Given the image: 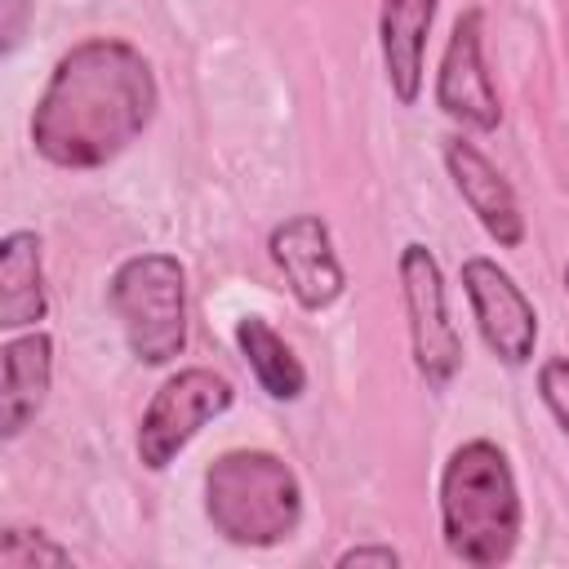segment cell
I'll use <instances>...</instances> for the list:
<instances>
[{
    "label": "cell",
    "mask_w": 569,
    "mask_h": 569,
    "mask_svg": "<svg viewBox=\"0 0 569 569\" xmlns=\"http://www.w3.org/2000/svg\"><path fill=\"white\" fill-rule=\"evenodd\" d=\"M267 258L280 271L289 298L307 311L320 316L347 293V267L333 249V231L320 213H289L271 227L267 236Z\"/></svg>",
    "instance_id": "8"
},
{
    "label": "cell",
    "mask_w": 569,
    "mask_h": 569,
    "mask_svg": "<svg viewBox=\"0 0 569 569\" xmlns=\"http://www.w3.org/2000/svg\"><path fill=\"white\" fill-rule=\"evenodd\" d=\"M204 516L231 547H280L302 525V480L271 449H227L204 467Z\"/></svg>",
    "instance_id": "3"
},
{
    "label": "cell",
    "mask_w": 569,
    "mask_h": 569,
    "mask_svg": "<svg viewBox=\"0 0 569 569\" xmlns=\"http://www.w3.org/2000/svg\"><path fill=\"white\" fill-rule=\"evenodd\" d=\"M236 351L240 360L249 365L253 382L280 400V405H293L307 396V369L298 360V351L284 342V333L267 320V316H240L236 320Z\"/></svg>",
    "instance_id": "14"
},
{
    "label": "cell",
    "mask_w": 569,
    "mask_h": 569,
    "mask_svg": "<svg viewBox=\"0 0 569 569\" xmlns=\"http://www.w3.org/2000/svg\"><path fill=\"white\" fill-rule=\"evenodd\" d=\"M31 13H36V0H0V53H18V44L27 40V27H31Z\"/></svg>",
    "instance_id": "17"
},
{
    "label": "cell",
    "mask_w": 569,
    "mask_h": 569,
    "mask_svg": "<svg viewBox=\"0 0 569 569\" xmlns=\"http://www.w3.org/2000/svg\"><path fill=\"white\" fill-rule=\"evenodd\" d=\"M53 387V338L31 329L0 347V440H18L44 409Z\"/></svg>",
    "instance_id": "12"
},
{
    "label": "cell",
    "mask_w": 569,
    "mask_h": 569,
    "mask_svg": "<svg viewBox=\"0 0 569 569\" xmlns=\"http://www.w3.org/2000/svg\"><path fill=\"white\" fill-rule=\"evenodd\" d=\"M156 107L151 58L120 36H84L53 62L36 98L31 151L67 173L107 169L151 129Z\"/></svg>",
    "instance_id": "1"
},
{
    "label": "cell",
    "mask_w": 569,
    "mask_h": 569,
    "mask_svg": "<svg viewBox=\"0 0 569 569\" xmlns=\"http://www.w3.org/2000/svg\"><path fill=\"white\" fill-rule=\"evenodd\" d=\"M440 0H382L378 9V49L382 76L400 107H418L427 84V36Z\"/></svg>",
    "instance_id": "11"
},
{
    "label": "cell",
    "mask_w": 569,
    "mask_h": 569,
    "mask_svg": "<svg viewBox=\"0 0 569 569\" xmlns=\"http://www.w3.org/2000/svg\"><path fill=\"white\" fill-rule=\"evenodd\" d=\"M71 551L62 542H53L44 529H22V525H4L0 533V569H67Z\"/></svg>",
    "instance_id": "15"
},
{
    "label": "cell",
    "mask_w": 569,
    "mask_h": 569,
    "mask_svg": "<svg viewBox=\"0 0 569 569\" xmlns=\"http://www.w3.org/2000/svg\"><path fill=\"white\" fill-rule=\"evenodd\" d=\"M565 289H569V267H565Z\"/></svg>",
    "instance_id": "19"
},
{
    "label": "cell",
    "mask_w": 569,
    "mask_h": 569,
    "mask_svg": "<svg viewBox=\"0 0 569 569\" xmlns=\"http://www.w3.org/2000/svg\"><path fill=\"white\" fill-rule=\"evenodd\" d=\"M107 307L138 365L164 369L187 351V267L164 249H142L116 262Z\"/></svg>",
    "instance_id": "4"
},
{
    "label": "cell",
    "mask_w": 569,
    "mask_h": 569,
    "mask_svg": "<svg viewBox=\"0 0 569 569\" xmlns=\"http://www.w3.org/2000/svg\"><path fill=\"white\" fill-rule=\"evenodd\" d=\"M333 565H338V569H396V565H400V551L387 547V542H356V547H347Z\"/></svg>",
    "instance_id": "18"
},
{
    "label": "cell",
    "mask_w": 569,
    "mask_h": 569,
    "mask_svg": "<svg viewBox=\"0 0 569 569\" xmlns=\"http://www.w3.org/2000/svg\"><path fill=\"white\" fill-rule=\"evenodd\" d=\"M440 156H445V169L453 178V191L462 196V204L476 213L480 231L498 244V249H520L529 227H525V213H520V200L511 191V182L502 178V169L462 133H449L440 142Z\"/></svg>",
    "instance_id": "10"
},
{
    "label": "cell",
    "mask_w": 569,
    "mask_h": 569,
    "mask_svg": "<svg viewBox=\"0 0 569 569\" xmlns=\"http://www.w3.org/2000/svg\"><path fill=\"white\" fill-rule=\"evenodd\" d=\"M462 293L471 307V320L489 347V356L507 369H520L533 360L538 347V311L529 302V293L516 284V276L507 267H498L485 253L462 258Z\"/></svg>",
    "instance_id": "7"
},
{
    "label": "cell",
    "mask_w": 569,
    "mask_h": 569,
    "mask_svg": "<svg viewBox=\"0 0 569 569\" xmlns=\"http://www.w3.org/2000/svg\"><path fill=\"white\" fill-rule=\"evenodd\" d=\"M436 107L471 133H493L502 124V102L485 67V9L480 4L462 9L449 27L440 71H436Z\"/></svg>",
    "instance_id": "9"
},
{
    "label": "cell",
    "mask_w": 569,
    "mask_h": 569,
    "mask_svg": "<svg viewBox=\"0 0 569 569\" xmlns=\"http://www.w3.org/2000/svg\"><path fill=\"white\" fill-rule=\"evenodd\" d=\"M396 280H400L413 369L431 391H445L462 369V333L449 316V289H445L440 258L422 240H409L396 258Z\"/></svg>",
    "instance_id": "5"
},
{
    "label": "cell",
    "mask_w": 569,
    "mask_h": 569,
    "mask_svg": "<svg viewBox=\"0 0 569 569\" xmlns=\"http://www.w3.org/2000/svg\"><path fill=\"white\" fill-rule=\"evenodd\" d=\"M538 396H542L547 413L556 418V427L569 445V356H547L538 365Z\"/></svg>",
    "instance_id": "16"
},
{
    "label": "cell",
    "mask_w": 569,
    "mask_h": 569,
    "mask_svg": "<svg viewBox=\"0 0 569 569\" xmlns=\"http://www.w3.org/2000/svg\"><path fill=\"white\" fill-rule=\"evenodd\" d=\"M440 538L458 565L498 569L516 556L525 533V502L502 445L476 436L449 449L436 485Z\"/></svg>",
    "instance_id": "2"
},
{
    "label": "cell",
    "mask_w": 569,
    "mask_h": 569,
    "mask_svg": "<svg viewBox=\"0 0 569 569\" xmlns=\"http://www.w3.org/2000/svg\"><path fill=\"white\" fill-rule=\"evenodd\" d=\"M231 405H236V382L227 373H218L209 365H187V369L169 373L151 391L142 418H138V436H133L138 462L147 471H164Z\"/></svg>",
    "instance_id": "6"
},
{
    "label": "cell",
    "mask_w": 569,
    "mask_h": 569,
    "mask_svg": "<svg viewBox=\"0 0 569 569\" xmlns=\"http://www.w3.org/2000/svg\"><path fill=\"white\" fill-rule=\"evenodd\" d=\"M49 316L40 236L27 227L4 231L0 240V329H40Z\"/></svg>",
    "instance_id": "13"
}]
</instances>
